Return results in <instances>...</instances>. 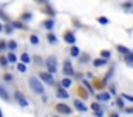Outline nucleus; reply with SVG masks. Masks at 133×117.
<instances>
[{
	"mask_svg": "<svg viewBox=\"0 0 133 117\" xmlns=\"http://www.w3.org/2000/svg\"><path fill=\"white\" fill-rule=\"evenodd\" d=\"M29 86H30V88H32V91H35L36 94H44V86L37 77H30Z\"/></svg>",
	"mask_w": 133,
	"mask_h": 117,
	"instance_id": "f257e3e1",
	"label": "nucleus"
},
{
	"mask_svg": "<svg viewBox=\"0 0 133 117\" xmlns=\"http://www.w3.org/2000/svg\"><path fill=\"white\" fill-rule=\"evenodd\" d=\"M46 67H47V71H49L50 74H55L56 71H57V60H56L55 56L47 57V60H46Z\"/></svg>",
	"mask_w": 133,
	"mask_h": 117,
	"instance_id": "f03ea898",
	"label": "nucleus"
},
{
	"mask_svg": "<svg viewBox=\"0 0 133 117\" xmlns=\"http://www.w3.org/2000/svg\"><path fill=\"white\" fill-rule=\"evenodd\" d=\"M39 77L42 79V81L43 83H46V84H50V86H53L55 84V79H53V74H50L49 71H40L39 73Z\"/></svg>",
	"mask_w": 133,
	"mask_h": 117,
	"instance_id": "7ed1b4c3",
	"label": "nucleus"
},
{
	"mask_svg": "<svg viewBox=\"0 0 133 117\" xmlns=\"http://www.w3.org/2000/svg\"><path fill=\"white\" fill-rule=\"evenodd\" d=\"M15 99L17 100V103H19V106H20V107H27V106H29L27 99L20 93V91H16V93H15Z\"/></svg>",
	"mask_w": 133,
	"mask_h": 117,
	"instance_id": "20e7f679",
	"label": "nucleus"
},
{
	"mask_svg": "<svg viewBox=\"0 0 133 117\" xmlns=\"http://www.w3.org/2000/svg\"><path fill=\"white\" fill-rule=\"evenodd\" d=\"M63 74H66V76H73V74H75L73 66H72V63H70L69 60L64 61V64H63Z\"/></svg>",
	"mask_w": 133,
	"mask_h": 117,
	"instance_id": "39448f33",
	"label": "nucleus"
},
{
	"mask_svg": "<svg viewBox=\"0 0 133 117\" xmlns=\"http://www.w3.org/2000/svg\"><path fill=\"white\" fill-rule=\"evenodd\" d=\"M56 110H57L59 113H63V114H70V113H72V108H69V106L63 104V103L56 104Z\"/></svg>",
	"mask_w": 133,
	"mask_h": 117,
	"instance_id": "423d86ee",
	"label": "nucleus"
},
{
	"mask_svg": "<svg viewBox=\"0 0 133 117\" xmlns=\"http://www.w3.org/2000/svg\"><path fill=\"white\" fill-rule=\"evenodd\" d=\"M64 42H66V43H70V44H73V43L76 42L75 34H73L72 31H66V33H64Z\"/></svg>",
	"mask_w": 133,
	"mask_h": 117,
	"instance_id": "0eeeda50",
	"label": "nucleus"
},
{
	"mask_svg": "<svg viewBox=\"0 0 133 117\" xmlns=\"http://www.w3.org/2000/svg\"><path fill=\"white\" fill-rule=\"evenodd\" d=\"M0 97L4 100V101H9L10 97H9V93H7V90L3 87V86H0Z\"/></svg>",
	"mask_w": 133,
	"mask_h": 117,
	"instance_id": "6e6552de",
	"label": "nucleus"
},
{
	"mask_svg": "<svg viewBox=\"0 0 133 117\" xmlns=\"http://www.w3.org/2000/svg\"><path fill=\"white\" fill-rule=\"evenodd\" d=\"M57 97H60V99H67V97H69V93L66 91V88L59 87L57 88Z\"/></svg>",
	"mask_w": 133,
	"mask_h": 117,
	"instance_id": "1a4fd4ad",
	"label": "nucleus"
},
{
	"mask_svg": "<svg viewBox=\"0 0 133 117\" xmlns=\"http://www.w3.org/2000/svg\"><path fill=\"white\" fill-rule=\"evenodd\" d=\"M75 106L79 111H87V107L84 106V103L80 101V100H75Z\"/></svg>",
	"mask_w": 133,
	"mask_h": 117,
	"instance_id": "9d476101",
	"label": "nucleus"
},
{
	"mask_svg": "<svg viewBox=\"0 0 133 117\" xmlns=\"http://www.w3.org/2000/svg\"><path fill=\"white\" fill-rule=\"evenodd\" d=\"M93 64H95L96 67H100V66H106V64H107V60H106V59H96L95 61H93Z\"/></svg>",
	"mask_w": 133,
	"mask_h": 117,
	"instance_id": "9b49d317",
	"label": "nucleus"
},
{
	"mask_svg": "<svg viewBox=\"0 0 133 117\" xmlns=\"http://www.w3.org/2000/svg\"><path fill=\"white\" fill-rule=\"evenodd\" d=\"M60 84H62V87H63V88H69L73 83H72V80H70V79H67V77H66V79H63L60 81Z\"/></svg>",
	"mask_w": 133,
	"mask_h": 117,
	"instance_id": "f8f14e48",
	"label": "nucleus"
},
{
	"mask_svg": "<svg viewBox=\"0 0 133 117\" xmlns=\"http://www.w3.org/2000/svg\"><path fill=\"white\" fill-rule=\"evenodd\" d=\"M97 100L107 101V100H110V94L109 93H100V94H97Z\"/></svg>",
	"mask_w": 133,
	"mask_h": 117,
	"instance_id": "ddd939ff",
	"label": "nucleus"
},
{
	"mask_svg": "<svg viewBox=\"0 0 133 117\" xmlns=\"http://www.w3.org/2000/svg\"><path fill=\"white\" fill-rule=\"evenodd\" d=\"M53 26H55V20H53V19L46 20V22H44V27H46L47 30H52V29H53Z\"/></svg>",
	"mask_w": 133,
	"mask_h": 117,
	"instance_id": "4468645a",
	"label": "nucleus"
},
{
	"mask_svg": "<svg viewBox=\"0 0 133 117\" xmlns=\"http://www.w3.org/2000/svg\"><path fill=\"white\" fill-rule=\"evenodd\" d=\"M70 54H72L73 57H77L79 54H80V50H79V47H76V46H73V47L70 49Z\"/></svg>",
	"mask_w": 133,
	"mask_h": 117,
	"instance_id": "2eb2a0df",
	"label": "nucleus"
},
{
	"mask_svg": "<svg viewBox=\"0 0 133 117\" xmlns=\"http://www.w3.org/2000/svg\"><path fill=\"white\" fill-rule=\"evenodd\" d=\"M30 43L35 44V46H37L39 43H40V40H39V37L36 36V34H32V36H30Z\"/></svg>",
	"mask_w": 133,
	"mask_h": 117,
	"instance_id": "dca6fc26",
	"label": "nucleus"
},
{
	"mask_svg": "<svg viewBox=\"0 0 133 117\" xmlns=\"http://www.w3.org/2000/svg\"><path fill=\"white\" fill-rule=\"evenodd\" d=\"M20 59H22V61H23L24 64H27V63H30V56H29L27 53H23V54L20 56Z\"/></svg>",
	"mask_w": 133,
	"mask_h": 117,
	"instance_id": "f3484780",
	"label": "nucleus"
},
{
	"mask_svg": "<svg viewBox=\"0 0 133 117\" xmlns=\"http://www.w3.org/2000/svg\"><path fill=\"white\" fill-rule=\"evenodd\" d=\"M117 50L120 51V53H123V54H129V53H130L129 49L124 47V46H122V44H119V46H117Z\"/></svg>",
	"mask_w": 133,
	"mask_h": 117,
	"instance_id": "a211bd4d",
	"label": "nucleus"
},
{
	"mask_svg": "<svg viewBox=\"0 0 133 117\" xmlns=\"http://www.w3.org/2000/svg\"><path fill=\"white\" fill-rule=\"evenodd\" d=\"M16 60H17L16 54H15V53H9V56H7V61H10V63H16Z\"/></svg>",
	"mask_w": 133,
	"mask_h": 117,
	"instance_id": "6ab92c4d",
	"label": "nucleus"
},
{
	"mask_svg": "<svg viewBox=\"0 0 133 117\" xmlns=\"http://www.w3.org/2000/svg\"><path fill=\"white\" fill-rule=\"evenodd\" d=\"M17 70L20 71V73H26V64H24V63H19L17 64Z\"/></svg>",
	"mask_w": 133,
	"mask_h": 117,
	"instance_id": "aec40b11",
	"label": "nucleus"
},
{
	"mask_svg": "<svg viewBox=\"0 0 133 117\" xmlns=\"http://www.w3.org/2000/svg\"><path fill=\"white\" fill-rule=\"evenodd\" d=\"M7 47H9L10 50H15V49L17 47V43H16L15 40H10V42L7 43Z\"/></svg>",
	"mask_w": 133,
	"mask_h": 117,
	"instance_id": "412c9836",
	"label": "nucleus"
},
{
	"mask_svg": "<svg viewBox=\"0 0 133 117\" xmlns=\"http://www.w3.org/2000/svg\"><path fill=\"white\" fill-rule=\"evenodd\" d=\"M7 57H0V66H2V67H6L7 66Z\"/></svg>",
	"mask_w": 133,
	"mask_h": 117,
	"instance_id": "4be33fe9",
	"label": "nucleus"
},
{
	"mask_svg": "<svg viewBox=\"0 0 133 117\" xmlns=\"http://www.w3.org/2000/svg\"><path fill=\"white\" fill-rule=\"evenodd\" d=\"M47 40H49V43H52V44H53V43H56V36L53 33H50L49 36H47Z\"/></svg>",
	"mask_w": 133,
	"mask_h": 117,
	"instance_id": "5701e85b",
	"label": "nucleus"
},
{
	"mask_svg": "<svg viewBox=\"0 0 133 117\" xmlns=\"http://www.w3.org/2000/svg\"><path fill=\"white\" fill-rule=\"evenodd\" d=\"M97 22L102 23V24H109V20L106 17H97Z\"/></svg>",
	"mask_w": 133,
	"mask_h": 117,
	"instance_id": "b1692460",
	"label": "nucleus"
},
{
	"mask_svg": "<svg viewBox=\"0 0 133 117\" xmlns=\"http://www.w3.org/2000/svg\"><path fill=\"white\" fill-rule=\"evenodd\" d=\"M122 97H123L124 100H127V101H130V103H133V97L130 96V94H122Z\"/></svg>",
	"mask_w": 133,
	"mask_h": 117,
	"instance_id": "393cba45",
	"label": "nucleus"
},
{
	"mask_svg": "<svg viewBox=\"0 0 133 117\" xmlns=\"http://www.w3.org/2000/svg\"><path fill=\"white\" fill-rule=\"evenodd\" d=\"M126 60H127V63H133V53L132 51L129 54H126Z\"/></svg>",
	"mask_w": 133,
	"mask_h": 117,
	"instance_id": "a878e982",
	"label": "nucleus"
},
{
	"mask_svg": "<svg viewBox=\"0 0 133 117\" xmlns=\"http://www.w3.org/2000/svg\"><path fill=\"white\" fill-rule=\"evenodd\" d=\"M92 110L93 111H99L100 110V106H99L97 103H92Z\"/></svg>",
	"mask_w": 133,
	"mask_h": 117,
	"instance_id": "bb28decb",
	"label": "nucleus"
},
{
	"mask_svg": "<svg viewBox=\"0 0 133 117\" xmlns=\"http://www.w3.org/2000/svg\"><path fill=\"white\" fill-rule=\"evenodd\" d=\"M132 7H133L132 3H124V4H123V9H124V10H132Z\"/></svg>",
	"mask_w": 133,
	"mask_h": 117,
	"instance_id": "cd10ccee",
	"label": "nucleus"
},
{
	"mask_svg": "<svg viewBox=\"0 0 133 117\" xmlns=\"http://www.w3.org/2000/svg\"><path fill=\"white\" fill-rule=\"evenodd\" d=\"M116 103H117V106L120 108H124V103H123V100H122V99H117V100H116Z\"/></svg>",
	"mask_w": 133,
	"mask_h": 117,
	"instance_id": "c85d7f7f",
	"label": "nucleus"
},
{
	"mask_svg": "<svg viewBox=\"0 0 133 117\" xmlns=\"http://www.w3.org/2000/svg\"><path fill=\"white\" fill-rule=\"evenodd\" d=\"M13 26H15L16 29H23V24H22V23H19V22H13Z\"/></svg>",
	"mask_w": 133,
	"mask_h": 117,
	"instance_id": "c756f323",
	"label": "nucleus"
},
{
	"mask_svg": "<svg viewBox=\"0 0 133 117\" xmlns=\"http://www.w3.org/2000/svg\"><path fill=\"white\" fill-rule=\"evenodd\" d=\"M102 57H103V59H109L110 53H109V51H102Z\"/></svg>",
	"mask_w": 133,
	"mask_h": 117,
	"instance_id": "7c9ffc66",
	"label": "nucleus"
},
{
	"mask_svg": "<svg viewBox=\"0 0 133 117\" xmlns=\"http://www.w3.org/2000/svg\"><path fill=\"white\" fill-rule=\"evenodd\" d=\"M4 80H7V81H10V80H13V77L10 76V74H4Z\"/></svg>",
	"mask_w": 133,
	"mask_h": 117,
	"instance_id": "2f4dec72",
	"label": "nucleus"
},
{
	"mask_svg": "<svg viewBox=\"0 0 133 117\" xmlns=\"http://www.w3.org/2000/svg\"><path fill=\"white\" fill-rule=\"evenodd\" d=\"M23 19H24V20H30V19H32V14H30V13H26Z\"/></svg>",
	"mask_w": 133,
	"mask_h": 117,
	"instance_id": "473e14b6",
	"label": "nucleus"
},
{
	"mask_svg": "<svg viewBox=\"0 0 133 117\" xmlns=\"http://www.w3.org/2000/svg\"><path fill=\"white\" fill-rule=\"evenodd\" d=\"M4 47H6V43H4V42H0V50H3Z\"/></svg>",
	"mask_w": 133,
	"mask_h": 117,
	"instance_id": "72a5a7b5",
	"label": "nucleus"
},
{
	"mask_svg": "<svg viewBox=\"0 0 133 117\" xmlns=\"http://www.w3.org/2000/svg\"><path fill=\"white\" fill-rule=\"evenodd\" d=\"M96 116H97V117H102V116H103V111H102V110L96 111Z\"/></svg>",
	"mask_w": 133,
	"mask_h": 117,
	"instance_id": "f704fd0d",
	"label": "nucleus"
},
{
	"mask_svg": "<svg viewBox=\"0 0 133 117\" xmlns=\"http://www.w3.org/2000/svg\"><path fill=\"white\" fill-rule=\"evenodd\" d=\"M110 117H119V114L117 113H112V114H110Z\"/></svg>",
	"mask_w": 133,
	"mask_h": 117,
	"instance_id": "c9c22d12",
	"label": "nucleus"
},
{
	"mask_svg": "<svg viewBox=\"0 0 133 117\" xmlns=\"http://www.w3.org/2000/svg\"><path fill=\"white\" fill-rule=\"evenodd\" d=\"M126 113H133V108H126Z\"/></svg>",
	"mask_w": 133,
	"mask_h": 117,
	"instance_id": "e433bc0d",
	"label": "nucleus"
},
{
	"mask_svg": "<svg viewBox=\"0 0 133 117\" xmlns=\"http://www.w3.org/2000/svg\"><path fill=\"white\" fill-rule=\"evenodd\" d=\"M2 30H3V26H2V24H0V31H2Z\"/></svg>",
	"mask_w": 133,
	"mask_h": 117,
	"instance_id": "4c0bfd02",
	"label": "nucleus"
},
{
	"mask_svg": "<svg viewBox=\"0 0 133 117\" xmlns=\"http://www.w3.org/2000/svg\"><path fill=\"white\" fill-rule=\"evenodd\" d=\"M0 117H3V113H2V110H0Z\"/></svg>",
	"mask_w": 133,
	"mask_h": 117,
	"instance_id": "58836bf2",
	"label": "nucleus"
}]
</instances>
